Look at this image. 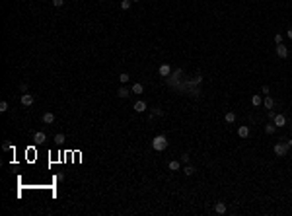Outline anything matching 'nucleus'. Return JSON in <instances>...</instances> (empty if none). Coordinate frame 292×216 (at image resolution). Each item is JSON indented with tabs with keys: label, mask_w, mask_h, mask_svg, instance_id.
I'll use <instances>...</instances> for the list:
<instances>
[{
	"label": "nucleus",
	"mask_w": 292,
	"mask_h": 216,
	"mask_svg": "<svg viewBox=\"0 0 292 216\" xmlns=\"http://www.w3.org/2000/svg\"><path fill=\"white\" fill-rule=\"evenodd\" d=\"M117 94H119V97H129V95H131L127 88H119V92H117Z\"/></svg>",
	"instance_id": "2eb2a0df"
},
{
	"label": "nucleus",
	"mask_w": 292,
	"mask_h": 216,
	"mask_svg": "<svg viewBox=\"0 0 292 216\" xmlns=\"http://www.w3.org/2000/svg\"><path fill=\"white\" fill-rule=\"evenodd\" d=\"M183 171H185V175H193V173H195V168H193V165H185Z\"/></svg>",
	"instance_id": "dca6fc26"
},
{
	"label": "nucleus",
	"mask_w": 292,
	"mask_h": 216,
	"mask_svg": "<svg viewBox=\"0 0 292 216\" xmlns=\"http://www.w3.org/2000/svg\"><path fill=\"white\" fill-rule=\"evenodd\" d=\"M251 103H253V105H261V95H253Z\"/></svg>",
	"instance_id": "a211bd4d"
},
{
	"label": "nucleus",
	"mask_w": 292,
	"mask_h": 216,
	"mask_svg": "<svg viewBox=\"0 0 292 216\" xmlns=\"http://www.w3.org/2000/svg\"><path fill=\"white\" fill-rule=\"evenodd\" d=\"M63 4H64V0H53V6L55 8H60Z\"/></svg>",
	"instance_id": "b1692460"
},
{
	"label": "nucleus",
	"mask_w": 292,
	"mask_h": 216,
	"mask_svg": "<svg viewBox=\"0 0 292 216\" xmlns=\"http://www.w3.org/2000/svg\"><path fill=\"white\" fill-rule=\"evenodd\" d=\"M20 101H22V105H23V107H29V105H33L35 97H33L31 94H26V92H23V94H22V97H20Z\"/></svg>",
	"instance_id": "7ed1b4c3"
},
{
	"label": "nucleus",
	"mask_w": 292,
	"mask_h": 216,
	"mask_svg": "<svg viewBox=\"0 0 292 216\" xmlns=\"http://www.w3.org/2000/svg\"><path fill=\"white\" fill-rule=\"evenodd\" d=\"M134 111H137V113H142V111H146V101L138 99V101L134 103Z\"/></svg>",
	"instance_id": "6e6552de"
},
{
	"label": "nucleus",
	"mask_w": 292,
	"mask_h": 216,
	"mask_svg": "<svg viewBox=\"0 0 292 216\" xmlns=\"http://www.w3.org/2000/svg\"><path fill=\"white\" fill-rule=\"evenodd\" d=\"M152 148H154V150H158V152L166 150V148H168V138L164 134H158L154 140H152Z\"/></svg>",
	"instance_id": "f257e3e1"
},
{
	"label": "nucleus",
	"mask_w": 292,
	"mask_h": 216,
	"mask_svg": "<svg viewBox=\"0 0 292 216\" xmlns=\"http://www.w3.org/2000/svg\"><path fill=\"white\" fill-rule=\"evenodd\" d=\"M158 72H160V76H170V72H171V68H170V64H160V68H158Z\"/></svg>",
	"instance_id": "423d86ee"
},
{
	"label": "nucleus",
	"mask_w": 292,
	"mask_h": 216,
	"mask_svg": "<svg viewBox=\"0 0 292 216\" xmlns=\"http://www.w3.org/2000/svg\"><path fill=\"white\" fill-rule=\"evenodd\" d=\"M0 111H2V113L8 111V101H0Z\"/></svg>",
	"instance_id": "4be33fe9"
},
{
	"label": "nucleus",
	"mask_w": 292,
	"mask_h": 216,
	"mask_svg": "<svg viewBox=\"0 0 292 216\" xmlns=\"http://www.w3.org/2000/svg\"><path fill=\"white\" fill-rule=\"evenodd\" d=\"M214 212H216V214H224V212H226V205H224V202H216Z\"/></svg>",
	"instance_id": "9b49d317"
},
{
	"label": "nucleus",
	"mask_w": 292,
	"mask_h": 216,
	"mask_svg": "<svg viewBox=\"0 0 292 216\" xmlns=\"http://www.w3.org/2000/svg\"><path fill=\"white\" fill-rule=\"evenodd\" d=\"M265 132H267V134H273V132H275V125H267V127H265Z\"/></svg>",
	"instance_id": "412c9836"
},
{
	"label": "nucleus",
	"mask_w": 292,
	"mask_h": 216,
	"mask_svg": "<svg viewBox=\"0 0 292 216\" xmlns=\"http://www.w3.org/2000/svg\"><path fill=\"white\" fill-rule=\"evenodd\" d=\"M33 140H35V142L37 144H41V142H45V140H47V136H45V132H35V134H33Z\"/></svg>",
	"instance_id": "1a4fd4ad"
},
{
	"label": "nucleus",
	"mask_w": 292,
	"mask_h": 216,
	"mask_svg": "<svg viewBox=\"0 0 292 216\" xmlns=\"http://www.w3.org/2000/svg\"><path fill=\"white\" fill-rule=\"evenodd\" d=\"M142 92H144V86L142 84H138V82L133 84V94H142Z\"/></svg>",
	"instance_id": "4468645a"
},
{
	"label": "nucleus",
	"mask_w": 292,
	"mask_h": 216,
	"mask_svg": "<svg viewBox=\"0 0 292 216\" xmlns=\"http://www.w3.org/2000/svg\"><path fill=\"white\" fill-rule=\"evenodd\" d=\"M129 78H131V76H129V74H127V72H123V74H121V76H119V80H121V82H123V84H125V82H129Z\"/></svg>",
	"instance_id": "aec40b11"
},
{
	"label": "nucleus",
	"mask_w": 292,
	"mask_h": 216,
	"mask_svg": "<svg viewBox=\"0 0 292 216\" xmlns=\"http://www.w3.org/2000/svg\"><path fill=\"white\" fill-rule=\"evenodd\" d=\"M2 150H14V148H12L10 142H4V144H2Z\"/></svg>",
	"instance_id": "393cba45"
},
{
	"label": "nucleus",
	"mask_w": 292,
	"mask_h": 216,
	"mask_svg": "<svg viewBox=\"0 0 292 216\" xmlns=\"http://www.w3.org/2000/svg\"><path fill=\"white\" fill-rule=\"evenodd\" d=\"M275 43H282V35H281V33H277V35H275Z\"/></svg>",
	"instance_id": "a878e982"
},
{
	"label": "nucleus",
	"mask_w": 292,
	"mask_h": 216,
	"mask_svg": "<svg viewBox=\"0 0 292 216\" xmlns=\"http://www.w3.org/2000/svg\"><path fill=\"white\" fill-rule=\"evenodd\" d=\"M238 134H240V138H247V136H249V127L241 125V127L238 128Z\"/></svg>",
	"instance_id": "0eeeda50"
},
{
	"label": "nucleus",
	"mask_w": 292,
	"mask_h": 216,
	"mask_svg": "<svg viewBox=\"0 0 292 216\" xmlns=\"http://www.w3.org/2000/svg\"><path fill=\"white\" fill-rule=\"evenodd\" d=\"M55 142H64V134H55Z\"/></svg>",
	"instance_id": "5701e85b"
},
{
	"label": "nucleus",
	"mask_w": 292,
	"mask_h": 216,
	"mask_svg": "<svg viewBox=\"0 0 292 216\" xmlns=\"http://www.w3.org/2000/svg\"><path fill=\"white\" fill-rule=\"evenodd\" d=\"M224 121L226 123H234L236 121V113H234V111H228V113L224 115Z\"/></svg>",
	"instance_id": "ddd939ff"
},
{
	"label": "nucleus",
	"mask_w": 292,
	"mask_h": 216,
	"mask_svg": "<svg viewBox=\"0 0 292 216\" xmlns=\"http://www.w3.org/2000/svg\"><path fill=\"white\" fill-rule=\"evenodd\" d=\"M273 105H275V101H273L271 97H267V99H265V107H267V109H273Z\"/></svg>",
	"instance_id": "6ab92c4d"
},
{
	"label": "nucleus",
	"mask_w": 292,
	"mask_h": 216,
	"mask_svg": "<svg viewBox=\"0 0 292 216\" xmlns=\"http://www.w3.org/2000/svg\"><path fill=\"white\" fill-rule=\"evenodd\" d=\"M168 168H170V169H171V171H177V169H179V168H181V164H179V162H177V160H171V162H170V164H168Z\"/></svg>",
	"instance_id": "f8f14e48"
},
{
	"label": "nucleus",
	"mask_w": 292,
	"mask_h": 216,
	"mask_svg": "<svg viewBox=\"0 0 292 216\" xmlns=\"http://www.w3.org/2000/svg\"><path fill=\"white\" fill-rule=\"evenodd\" d=\"M277 57H278V59H286V57H288V49H286L282 43L277 45Z\"/></svg>",
	"instance_id": "20e7f679"
},
{
	"label": "nucleus",
	"mask_w": 292,
	"mask_h": 216,
	"mask_svg": "<svg viewBox=\"0 0 292 216\" xmlns=\"http://www.w3.org/2000/svg\"><path fill=\"white\" fill-rule=\"evenodd\" d=\"M181 162H183V164H187V162H189V154H183L181 156Z\"/></svg>",
	"instance_id": "bb28decb"
},
{
	"label": "nucleus",
	"mask_w": 292,
	"mask_h": 216,
	"mask_svg": "<svg viewBox=\"0 0 292 216\" xmlns=\"http://www.w3.org/2000/svg\"><path fill=\"white\" fill-rule=\"evenodd\" d=\"M273 123L277 125V127H284V125H286V117L278 113V115H275V117H273Z\"/></svg>",
	"instance_id": "39448f33"
},
{
	"label": "nucleus",
	"mask_w": 292,
	"mask_h": 216,
	"mask_svg": "<svg viewBox=\"0 0 292 216\" xmlns=\"http://www.w3.org/2000/svg\"><path fill=\"white\" fill-rule=\"evenodd\" d=\"M131 2H133V0H121V8H123V10H129Z\"/></svg>",
	"instance_id": "f3484780"
},
{
	"label": "nucleus",
	"mask_w": 292,
	"mask_h": 216,
	"mask_svg": "<svg viewBox=\"0 0 292 216\" xmlns=\"http://www.w3.org/2000/svg\"><path fill=\"white\" fill-rule=\"evenodd\" d=\"M43 123L45 125H53L55 123V115L53 113H43Z\"/></svg>",
	"instance_id": "9d476101"
},
{
	"label": "nucleus",
	"mask_w": 292,
	"mask_h": 216,
	"mask_svg": "<svg viewBox=\"0 0 292 216\" xmlns=\"http://www.w3.org/2000/svg\"><path fill=\"white\" fill-rule=\"evenodd\" d=\"M286 35H288V37H290V39H292V27H290V29H288V31H286Z\"/></svg>",
	"instance_id": "cd10ccee"
},
{
	"label": "nucleus",
	"mask_w": 292,
	"mask_h": 216,
	"mask_svg": "<svg viewBox=\"0 0 292 216\" xmlns=\"http://www.w3.org/2000/svg\"><path fill=\"white\" fill-rule=\"evenodd\" d=\"M133 2H138V0H133Z\"/></svg>",
	"instance_id": "c85d7f7f"
},
{
	"label": "nucleus",
	"mask_w": 292,
	"mask_h": 216,
	"mask_svg": "<svg viewBox=\"0 0 292 216\" xmlns=\"http://www.w3.org/2000/svg\"><path fill=\"white\" fill-rule=\"evenodd\" d=\"M288 144H281V142H277V144H275V148H273V150H275V154H277V156H286V152H288Z\"/></svg>",
	"instance_id": "f03ea898"
}]
</instances>
